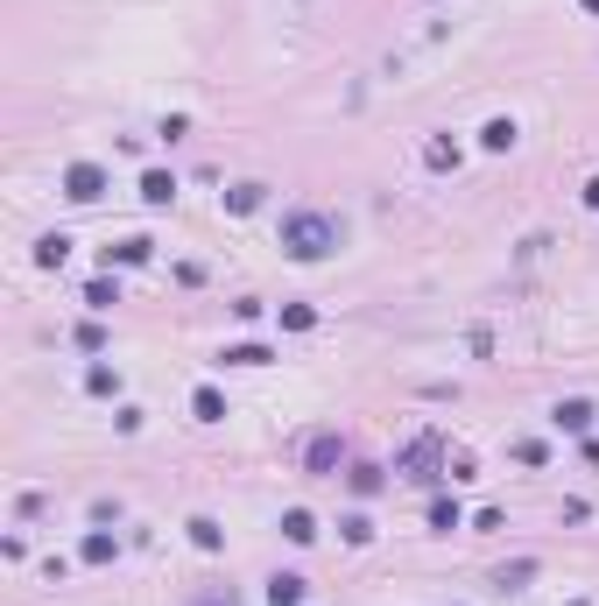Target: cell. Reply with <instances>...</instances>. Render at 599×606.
<instances>
[{
  "instance_id": "obj_1",
  "label": "cell",
  "mask_w": 599,
  "mask_h": 606,
  "mask_svg": "<svg viewBox=\"0 0 599 606\" xmlns=\"http://www.w3.org/2000/svg\"><path fill=\"white\" fill-rule=\"evenodd\" d=\"M283 247H290L297 261H324V254L339 247V219H331V211H290V219H283Z\"/></svg>"
},
{
  "instance_id": "obj_2",
  "label": "cell",
  "mask_w": 599,
  "mask_h": 606,
  "mask_svg": "<svg viewBox=\"0 0 599 606\" xmlns=\"http://www.w3.org/2000/svg\"><path fill=\"white\" fill-rule=\"evenodd\" d=\"M395 473H409V480H444V473H451V458H444V437H430V430H423V437L402 451Z\"/></svg>"
},
{
  "instance_id": "obj_3",
  "label": "cell",
  "mask_w": 599,
  "mask_h": 606,
  "mask_svg": "<svg viewBox=\"0 0 599 606\" xmlns=\"http://www.w3.org/2000/svg\"><path fill=\"white\" fill-rule=\"evenodd\" d=\"M64 198L100 204L106 198V170H100V163H71V170H64Z\"/></svg>"
},
{
  "instance_id": "obj_4",
  "label": "cell",
  "mask_w": 599,
  "mask_h": 606,
  "mask_svg": "<svg viewBox=\"0 0 599 606\" xmlns=\"http://www.w3.org/2000/svg\"><path fill=\"white\" fill-rule=\"evenodd\" d=\"M303 466H310V473H331V466H346V444L324 430V437H310V444H303Z\"/></svg>"
},
{
  "instance_id": "obj_5",
  "label": "cell",
  "mask_w": 599,
  "mask_h": 606,
  "mask_svg": "<svg viewBox=\"0 0 599 606\" xmlns=\"http://www.w3.org/2000/svg\"><path fill=\"white\" fill-rule=\"evenodd\" d=\"M303 593H310V578H297V571H276L268 578V606H303Z\"/></svg>"
},
{
  "instance_id": "obj_6",
  "label": "cell",
  "mask_w": 599,
  "mask_h": 606,
  "mask_svg": "<svg viewBox=\"0 0 599 606\" xmlns=\"http://www.w3.org/2000/svg\"><path fill=\"white\" fill-rule=\"evenodd\" d=\"M550 423H557V430H593V403H586V395H571V403L550 409Z\"/></svg>"
},
{
  "instance_id": "obj_7",
  "label": "cell",
  "mask_w": 599,
  "mask_h": 606,
  "mask_svg": "<svg viewBox=\"0 0 599 606\" xmlns=\"http://www.w3.org/2000/svg\"><path fill=\"white\" fill-rule=\"evenodd\" d=\"M177 198V177H170V170H148V177H141V204H170Z\"/></svg>"
},
{
  "instance_id": "obj_8",
  "label": "cell",
  "mask_w": 599,
  "mask_h": 606,
  "mask_svg": "<svg viewBox=\"0 0 599 606\" xmlns=\"http://www.w3.org/2000/svg\"><path fill=\"white\" fill-rule=\"evenodd\" d=\"M515 134H522V127H515V120H507V113H500V120H487V127H480V148H515Z\"/></svg>"
},
{
  "instance_id": "obj_9",
  "label": "cell",
  "mask_w": 599,
  "mask_h": 606,
  "mask_svg": "<svg viewBox=\"0 0 599 606\" xmlns=\"http://www.w3.org/2000/svg\"><path fill=\"white\" fill-rule=\"evenodd\" d=\"M148 247H156V240H120V247H106V268H113V261H120V268H141Z\"/></svg>"
},
{
  "instance_id": "obj_10",
  "label": "cell",
  "mask_w": 599,
  "mask_h": 606,
  "mask_svg": "<svg viewBox=\"0 0 599 606\" xmlns=\"http://www.w3.org/2000/svg\"><path fill=\"white\" fill-rule=\"evenodd\" d=\"M423 163H430V170H459V141H444V134L423 141Z\"/></svg>"
},
{
  "instance_id": "obj_11",
  "label": "cell",
  "mask_w": 599,
  "mask_h": 606,
  "mask_svg": "<svg viewBox=\"0 0 599 606\" xmlns=\"http://www.w3.org/2000/svg\"><path fill=\"white\" fill-rule=\"evenodd\" d=\"M64 254H71L64 233H43V240H36V261H43V268H64Z\"/></svg>"
},
{
  "instance_id": "obj_12",
  "label": "cell",
  "mask_w": 599,
  "mask_h": 606,
  "mask_svg": "<svg viewBox=\"0 0 599 606\" xmlns=\"http://www.w3.org/2000/svg\"><path fill=\"white\" fill-rule=\"evenodd\" d=\"M219 360H226V367H268L276 353H268V346H226Z\"/></svg>"
},
{
  "instance_id": "obj_13",
  "label": "cell",
  "mask_w": 599,
  "mask_h": 606,
  "mask_svg": "<svg viewBox=\"0 0 599 606\" xmlns=\"http://www.w3.org/2000/svg\"><path fill=\"white\" fill-rule=\"evenodd\" d=\"M283 536H290V543H310V536H317V522H310V507H290V514H283Z\"/></svg>"
},
{
  "instance_id": "obj_14",
  "label": "cell",
  "mask_w": 599,
  "mask_h": 606,
  "mask_svg": "<svg viewBox=\"0 0 599 606\" xmlns=\"http://www.w3.org/2000/svg\"><path fill=\"white\" fill-rule=\"evenodd\" d=\"M85 303H92V310H113V303H120L113 275H92V283H85Z\"/></svg>"
},
{
  "instance_id": "obj_15",
  "label": "cell",
  "mask_w": 599,
  "mask_h": 606,
  "mask_svg": "<svg viewBox=\"0 0 599 606\" xmlns=\"http://www.w3.org/2000/svg\"><path fill=\"white\" fill-rule=\"evenodd\" d=\"M191 409H198V423H219V416H226V395H219V388H198Z\"/></svg>"
},
{
  "instance_id": "obj_16",
  "label": "cell",
  "mask_w": 599,
  "mask_h": 606,
  "mask_svg": "<svg viewBox=\"0 0 599 606\" xmlns=\"http://www.w3.org/2000/svg\"><path fill=\"white\" fill-rule=\"evenodd\" d=\"M78 557H85V564H113V536H106V529H92V536H85V550H78Z\"/></svg>"
},
{
  "instance_id": "obj_17",
  "label": "cell",
  "mask_w": 599,
  "mask_h": 606,
  "mask_svg": "<svg viewBox=\"0 0 599 606\" xmlns=\"http://www.w3.org/2000/svg\"><path fill=\"white\" fill-rule=\"evenodd\" d=\"M346 480H353V494H360V501H367V494H381V466H353Z\"/></svg>"
},
{
  "instance_id": "obj_18",
  "label": "cell",
  "mask_w": 599,
  "mask_h": 606,
  "mask_svg": "<svg viewBox=\"0 0 599 606\" xmlns=\"http://www.w3.org/2000/svg\"><path fill=\"white\" fill-rule=\"evenodd\" d=\"M529 578H536V557H515V564H500V593H507V586H529Z\"/></svg>"
},
{
  "instance_id": "obj_19",
  "label": "cell",
  "mask_w": 599,
  "mask_h": 606,
  "mask_svg": "<svg viewBox=\"0 0 599 606\" xmlns=\"http://www.w3.org/2000/svg\"><path fill=\"white\" fill-rule=\"evenodd\" d=\"M310 324H317L310 303H283V331H310Z\"/></svg>"
},
{
  "instance_id": "obj_20",
  "label": "cell",
  "mask_w": 599,
  "mask_h": 606,
  "mask_svg": "<svg viewBox=\"0 0 599 606\" xmlns=\"http://www.w3.org/2000/svg\"><path fill=\"white\" fill-rule=\"evenodd\" d=\"M459 522H466V514H459V501H430V529H444V536H451Z\"/></svg>"
},
{
  "instance_id": "obj_21",
  "label": "cell",
  "mask_w": 599,
  "mask_h": 606,
  "mask_svg": "<svg viewBox=\"0 0 599 606\" xmlns=\"http://www.w3.org/2000/svg\"><path fill=\"white\" fill-rule=\"evenodd\" d=\"M85 388H92V395H113V388H120V374L100 360V367H85Z\"/></svg>"
},
{
  "instance_id": "obj_22",
  "label": "cell",
  "mask_w": 599,
  "mask_h": 606,
  "mask_svg": "<svg viewBox=\"0 0 599 606\" xmlns=\"http://www.w3.org/2000/svg\"><path fill=\"white\" fill-rule=\"evenodd\" d=\"M339 529H346V543H353V550H360V543H374V522H367V514H346Z\"/></svg>"
},
{
  "instance_id": "obj_23",
  "label": "cell",
  "mask_w": 599,
  "mask_h": 606,
  "mask_svg": "<svg viewBox=\"0 0 599 606\" xmlns=\"http://www.w3.org/2000/svg\"><path fill=\"white\" fill-rule=\"evenodd\" d=\"M71 339H78V346H85V353H100V346H106V324H100V317H85V324H78V331H71Z\"/></svg>"
},
{
  "instance_id": "obj_24",
  "label": "cell",
  "mask_w": 599,
  "mask_h": 606,
  "mask_svg": "<svg viewBox=\"0 0 599 606\" xmlns=\"http://www.w3.org/2000/svg\"><path fill=\"white\" fill-rule=\"evenodd\" d=\"M191 543H198V550H219L226 536H219V522H204V514H198V522H191Z\"/></svg>"
},
{
  "instance_id": "obj_25",
  "label": "cell",
  "mask_w": 599,
  "mask_h": 606,
  "mask_svg": "<svg viewBox=\"0 0 599 606\" xmlns=\"http://www.w3.org/2000/svg\"><path fill=\"white\" fill-rule=\"evenodd\" d=\"M226 204H233V211H254V204H261V184H240V191H226Z\"/></svg>"
},
{
  "instance_id": "obj_26",
  "label": "cell",
  "mask_w": 599,
  "mask_h": 606,
  "mask_svg": "<svg viewBox=\"0 0 599 606\" xmlns=\"http://www.w3.org/2000/svg\"><path fill=\"white\" fill-rule=\"evenodd\" d=\"M191 606H240L233 593H191Z\"/></svg>"
},
{
  "instance_id": "obj_27",
  "label": "cell",
  "mask_w": 599,
  "mask_h": 606,
  "mask_svg": "<svg viewBox=\"0 0 599 606\" xmlns=\"http://www.w3.org/2000/svg\"><path fill=\"white\" fill-rule=\"evenodd\" d=\"M586 204H593V211H599V177H593V184H586Z\"/></svg>"
},
{
  "instance_id": "obj_28",
  "label": "cell",
  "mask_w": 599,
  "mask_h": 606,
  "mask_svg": "<svg viewBox=\"0 0 599 606\" xmlns=\"http://www.w3.org/2000/svg\"><path fill=\"white\" fill-rule=\"evenodd\" d=\"M579 7H586V14H599V0H579Z\"/></svg>"
}]
</instances>
